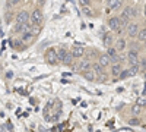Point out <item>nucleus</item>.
Returning a JSON list of instances; mask_svg holds the SVG:
<instances>
[{
	"label": "nucleus",
	"instance_id": "obj_31",
	"mask_svg": "<svg viewBox=\"0 0 146 132\" xmlns=\"http://www.w3.org/2000/svg\"><path fill=\"white\" fill-rule=\"evenodd\" d=\"M0 132H5V128H3L2 125H0Z\"/></svg>",
	"mask_w": 146,
	"mask_h": 132
},
{
	"label": "nucleus",
	"instance_id": "obj_2",
	"mask_svg": "<svg viewBox=\"0 0 146 132\" xmlns=\"http://www.w3.org/2000/svg\"><path fill=\"white\" fill-rule=\"evenodd\" d=\"M91 69L94 70V74L96 75V76H100L102 81L104 79H107V74H105V68H102L100 63H92L91 65Z\"/></svg>",
	"mask_w": 146,
	"mask_h": 132
},
{
	"label": "nucleus",
	"instance_id": "obj_5",
	"mask_svg": "<svg viewBox=\"0 0 146 132\" xmlns=\"http://www.w3.org/2000/svg\"><path fill=\"white\" fill-rule=\"evenodd\" d=\"M127 60L130 65H139V52L137 50H130L127 54Z\"/></svg>",
	"mask_w": 146,
	"mask_h": 132
},
{
	"label": "nucleus",
	"instance_id": "obj_26",
	"mask_svg": "<svg viewBox=\"0 0 146 132\" xmlns=\"http://www.w3.org/2000/svg\"><path fill=\"white\" fill-rule=\"evenodd\" d=\"M137 104L140 106V107H145V104H146V100H145V97L142 95L140 98H137Z\"/></svg>",
	"mask_w": 146,
	"mask_h": 132
},
{
	"label": "nucleus",
	"instance_id": "obj_23",
	"mask_svg": "<svg viewBox=\"0 0 146 132\" xmlns=\"http://www.w3.org/2000/svg\"><path fill=\"white\" fill-rule=\"evenodd\" d=\"M140 110H142V107H140L139 104H135V106L131 107V112L135 113V115H139V113H140Z\"/></svg>",
	"mask_w": 146,
	"mask_h": 132
},
{
	"label": "nucleus",
	"instance_id": "obj_8",
	"mask_svg": "<svg viewBox=\"0 0 146 132\" xmlns=\"http://www.w3.org/2000/svg\"><path fill=\"white\" fill-rule=\"evenodd\" d=\"M105 54L110 57L111 63H117V60H118V54H117V50L114 49L113 46H111V47H108V50H107V53H105Z\"/></svg>",
	"mask_w": 146,
	"mask_h": 132
},
{
	"label": "nucleus",
	"instance_id": "obj_21",
	"mask_svg": "<svg viewBox=\"0 0 146 132\" xmlns=\"http://www.w3.org/2000/svg\"><path fill=\"white\" fill-rule=\"evenodd\" d=\"M22 38H23V41H31L34 38V35L31 32H25V34H22Z\"/></svg>",
	"mask_w": 146,
	"mask_h": 132
},
{
	"label": "nucleus",
	"instance_id": "obj_13",
	"mask_svg": "<svg viewBox=\"0 0 146 132\" xmlns=\"http://www.w3.org/2000/svg\"><path fill=\"white\" fill-rule=\"evenodd\" d=\"M139 72V65H130L129 66V69H127V74H129V76H135L136 74Z\"/></svg>",
	"mask_w": 146,
	"mask_h": 132
},
{
	"label": "nucleus",
	"instance_id": "obj_1",
	"mask_svg": "<svg viewBox=\"0 0 146 132\" xmlns=\"http://www.w3.org/2000/svg\"><path fill=\"white\" fill-rule=\"evenodd\" d=\"M42 19H44V16H42V12L40 9H35L29 15V23L32 27H40L42 23Z\"/></svg>",
	"mask_w": 146,
	"mask_h": 132
},
{
	"label": "nucleus",
	"instance_id": "obj_11",
	"mask_svg": "<svg viewBox=\"0 0 146 132\" xmlns=\"http://www.w3.org/2000/svg\"><path fill=\"white\" fill-rule=\"evenodd\" d=\"M126 47H127L126 40H124V38H118V40H117V43H115V46H114V49H115L117 52H121V50H124Z\"/></svg>",
	"mask_w": 146,
	"mask_h": 132
},
{
	"label": "nucleus",
	"instance_id": "obj_27",
	"mask_svg": "<svg viewBox=\"0 0 146 132\" xmlns=\"http://www.w3.org/2000/svg\"><path fill=\"white\" fill-rule=\"evenodd\" d=\"M80 6H91V0H79Z\"/></svg>",
	"mask_w": 146,
	"mask_h": 132
},
{
	"label": "nucleus",
	"instance_id": "obj_7",
	"mask_svg": "<svg viewBox=\"0 0 146 132\" xmlns=\"http://www.w3.org/2000/svg\"><path fill=\"white\" fill-rule=\"evenodd\" d=\"M70 54H72L73 57H83L85 49H83L82 46H73L72 50H70Z\"/></svg>",
	"mask_w": 146,
	"mask_h": 132
},
{
	"label": "nucleus",
	"instance_id": "obj_17",
	"mask_svg": "<svg viewBox=\"0 0 146 132\" xmlns=\"http://www.w3.org/2000/svg\"><path fill=\"white\" fill-rule=\"evenodd\" d=\"M66 50L64 49H58V50H56V56H57V62H62L63 60V57L66 56Z\"/></svg>",
	"mask_w": 146,
	"mask_h": 132
},
{
	"label": "nucleus",
	"instance_id": "obj_29",
	"mask_svg": "<svg viewBox=\"0 0 146 132\" xmlns=\"http://www.w3.org/2000/svg\"><path fill=\"white\" fill-rule=\"evenodd\" d=\"M21 2H22V0H10V3H12V5H13V6H16V5H19Z\"/></svg>",
	"mask_w": 146,
	"mask_h": 132
},
{
	"label": "nucleus",
	"instance_id": "obj_9",
	"mask_svg": "<svg viewBox=\"0 0 146 132\" xmlns=\"http://www.w3.org/2000/svg\"><path fill=\"white\" fill-rule=\"evenodd\" d=\"M91 62H88V60H82L79 65H78V70L80 72V74H83V72H86V70H89L91 69Z\"/></svg>",
	"mask_w": 146,
	"mask_h": 132
},
{
	"label": "nucleus",
	"instance_id": "obj_14",
	"mask_svg": "<svg viewBox=\"0 0 146 132\" xmlns=\"http://www.w3.org/2000/svg\"><path fill=\"white\" fill-rule=\"evenodd\" d=\"M83 78L86 79V81H94V79L96 78V75L94 74L92 69H89V70H86V72H83Z\"/></svg>",
	"mask_w": 146,
	"mask_h": 132
},
{
	"label": "nucleus",
	"instance_id": "obj_4",
	"mask_svg": "<svg viewBox=\"0 0 146 132\" xmlns=\"http://www.w3.org/2000/svg\"><path fill=\"white\" fill-rule=\"evenodd\" d=\"M16 25H23V23H28L29 22V13L27 10H22L16 15Z\"/></svg>",
	"mask_w": 146,
	"mask_h": 132
},
{
	"label": "nucleus",
	"instance_id": "obj_15",
	"mask_svg": "<svg viewBox=\"0 0 146 132\" xmlns=\"http://www.w3.org/2000/svg\"><path fill=\"white\" fill-rule=\"evenodd\" d=\"M136 37H137V40H139V43H145L146 41V29L145 28H142V29H139V32H137V35H136Z\"/></svg>",
	"mask_w": 146,
	"mask_h": 132
},
{
	"label": "nucleus",
	"instance_id": "obj_20",
	"mask_svg": "<svg viewBox=\"0 0 146 132\" xmlns=\"http://www.w3.org/2000/svg\"><path fill=\"white\" fill-rule=\"evenodd\" d=\"M110 7L111 9H118L120 7V0H110Z\"/></svg>",
	"mask_w": 146,
	"mask_h": 132
},
{
	"label": "nucleus",
	"instance_id": "obj_16",
	"mask_svg": "<svg viewBox=\"0 0 146 132\" xmlns=\"http://www.w3.org/2000/svg\"><path fill=\"white\" fill-rule=\"evenodd\" d=\"M113 35L111 34H105L104 35V46H107V47H111V44H113Z\"/></svg>",
	"mask_w": 146,
	"mask_h": 132
},
{
	"label": "nucleus",
	"instance_id": "obj_24",
	"mask_svg": "<svg viewBox=\"0 0 146 132\" xmlns=\"http://www.w3.org/2000/svg\"><path fill=\"white\" fill-rule=\"evenodd\" d=\"M129 125L139 126V125H140V121H139V119H129Z\"/></svg>",
	"mask_w": 146,
	"mask_h": 132
},
{
	"label": "nucleus",
	"instance_id": "obj_6",
	"mask_svg": "<svg viewBox=\"0 0 146 132\" xmlns=\"http://www.w3.org/2000/svg\"><path fill=\"white\" fill-rule=\"evenodd\" d=\"M127 32H129V35H130V37H136V35H137V32H139V25H137V23L136 22H129L127 23Z\"/></svg>",
	"mask_w": 146,
	"mask_h": 132
},
{
	"label": "nucleus",
	"instance_id": "obj_25",
	"mask_svg": "<svg viewBox=\"0 0 146 132\" xmlns=\"http://www.w3.org/2000/svg\"><path fill=\"white\" fill-rule=\"evenodd\" d=\"M127 76H129V74H127V70H121L120 74H118V76H117V78H118V79H126Z\"/></svg>",
	"mask_w": 146,
	"mask_h": 132
},
{
	"label": "nucleus",
	"instance_id": "obj_28",
	"mask_svg": "<svg viewBox=\"0 0 146 132\" xmlns=\"http://www.w3.org/2000/svg\"><path fill=\"white\" fill-rule=\"evenodd\" d=\"M6 128L12 132V131H13V125H12V122H6Z\"/></svg>",
	"mask_w": 146,
	"mask_h": 132
},
{
	"label": "nucleus",
	"instance_id": "obj_10",
	"mask_svg": "<svg viewBox=\"0 0 146 132\" xmlns=\"http://www.w3.org/2000/svg\"><path fill=\"white\" fill-rule=\"evenodd\" d=\"M108 25H110V28H111L113 31H117V29L120 28V19H118L117 16L111 18V19L108 21Z\"/></svg>",
	"mask_w": 146,
	"mask_h": 132
},
{
	"label": "nucleus",
	"instance_id": "obj_12",
	"mask_svg": "<svg viewBox=\"0 0 146 132\" xmlns=\"http://www.w3.org/2000/svg\"><path fill=\"white\" fill-rule=\"evenodd\" d=\"M102 68H107V66H110L111 65V60H110V57L107 56V54H101L100 56V62H98Z\"/></svg>",
	"mask_w": 146,
	"mask_h": 132
},
{
	"label": "nucleus",
	"instance_id": "obj_22",
	"mask_svg": "<svg viewBox=\"0 0 146 132\" xmlns=\"http://www.w3.org/2000/svg\"><path fill=\"white\" fill-rule=\"evenodd\" d=\"M82 12L86 16H92V10L89 9V6H82Z\"/></svg>",
	"mask_w": 146,
	"mask_h": 132
},
{
	"label": "nucleus",
	"instance_id": "obj_19",
	"mask_svg": "<svg viewBox=\"0 0 146 132\" xmlns=\"http://www.w3.org/2000/svg\"><path fill=\"white\" fill-rule=\"evenodd\" d=\"M111 68H113V69H111V70H113V75H114V76H118V74L121 72V65H118V63H114Z\"/></svg>",
	"mask_w": 146,
	"mask_h": 132
},
{
	"label": "nucleus",
	"instance_id": "obj_30",
	"mask_svg": "<svg viewBox=\"0 0 146 132\" xmlns=\"http://www.w3.org/2000/svg\"><path fill=\"white\" fill-rule=\"evenodd\" d=\"M38 3H40V6H42V5L45 3V0H40V2H38Z\"/></svg>",
	"mask_w": 146,
	"mask_h": 132
},
{
	"label": "nucleus",
	"instance_id": "obj_18",
	"mask_svg": "<svg viewBox=\"0 0 146 132\" xmlns=\"http://www.w3.org/2000/svg\"><path fill=\"white\" fill-rule=\"evenodd\" d=\"M72 62H73V56L67 52L66 53V56L63 57V60H62V63H64V65H72Z\"/></svg>",
	"mask_w": 146,
	"mask_h": 132
},
{
	"label": "nucleus",
	"instance_id": "obj_3",
	"mask_svg": "<svg viewBox=\"0 0 146 132\" xmlns=\"http://www.w3.org/2000/svg\"><path fill=\"white\" fill-rule=\"evenodd\" d=\"M56 50L54 47H51V49H48L47 53H45V60L48 65H56L57 63V56H56Z\"/></svg>",
	"mask_w": 146,
	"mask_h": 132
}]
</instances>
